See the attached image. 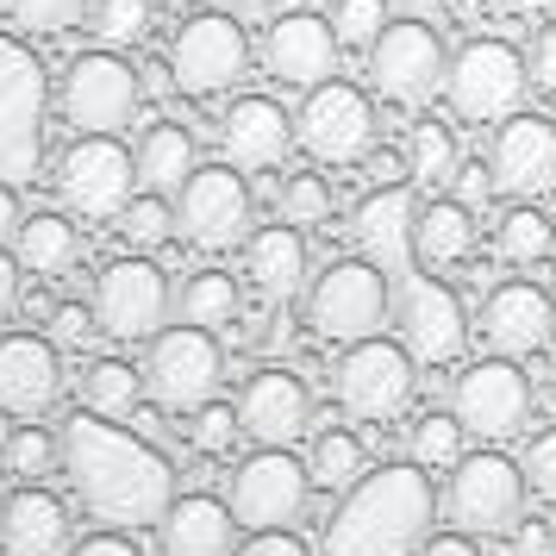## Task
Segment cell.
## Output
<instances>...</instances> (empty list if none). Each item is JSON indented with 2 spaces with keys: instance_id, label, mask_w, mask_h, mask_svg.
I'll return each instance as SVG.
<instances>
[{
  "instance_id": "obj_1",
  "label": "cell",
  "mask_w": 556,
  "mask_h": 556,
  "mask_svg": "<svg viewBox=\"0 0 556 556\" xmlns=\"http://www.w3.org/2000/svg\"><path fill=\"white\" fill-rule=\"evenodd\" d=\"M63 476L88 506V519L106 531H151L169 501H176V463L151 451L144 438H131L119 419L70 413L63 419Z\"/></svg>"
},
{
  "instance_id": "obj_2",
  "label": "cell",
  "mask_w": 556,
  "mask_h": 556,
  "mask_svg": "<svg viewBox=\"0 0 556 556\" xmlns=\"http://www.w3.org/2000/svg\"><path fill=\"white\" fill-rule=\"evenodd\" d=\"M431 526H438L431 469H419L413 456L381 463L351 494H338V513L326 519V551L319 556H419Z\"/></svg>"
},
{
  "instance_id": "obj_3",
  "label": "cell",
  "mask_w": 556,
  "mask_h": 556,
  "mask_svg": "<svg viewBox=\"0 0 556 556\" xmlns=\"http://www.w3.org/2000/svg\"><path fill=\"white\" fill-rule=\"evenodd\" d=\"M526 56L519 45H506V38H469V45H456L451 63H444V101L463 126L476 131H494L506 126L513 113H526Z\"/></svg>"
},
{
  "instance_id": "obj_4",
  "label": "cell",
  "mask_w": 556,
  "mask_h": 556,
  "mask_svg": "<svg viewBox=\"0 0 556 556\" xmlns=\"http://www.w3.org/2000/svg\"><path fill=\"white\" fill-rule=\"evenodd\" d=\"M394 313V288H388V269L369 263V256H338L331 269L306 281V326L326 344H363V338H381Z\"/></svg>"
},
{
  "instance_id": "obj_5",
  "label": "cell",
  "mask_w": 556,
  "mask_h": 556,
  "mask_svg": "<svg viewBox=\"0 0 556 556\" xmlns=\"http://www.w3.org/2000/svg\"><path fill=\"white\" fill-rule=\"evenodd\" d=\"M144 394L151 406L188 419L194 406H206L219 394V376H226V351H219V331H201V326H163L144 344Z\"/></svg>"
},
{
  "instance_id": "obj_6",
  "label": "cell",
  "mask_w": 556,
  "mask_h": 556,
  "mask_svg": "<svg viewBox=\"0 0 556 556\" xmlns=\"http://www.w3.org/2000/svg\"><path fill=\"white\" fill-rule=\"evenodd\" d=\"M531 481L513 456H456L444 481V519L469 538H513L526 519Z\"/></svg>"
},
{
  "instance_id": "obj_7",
  "label": "cell",
  "mask_w": 556,
  "mask_h": 556,
  "mask_svg": "<svg viewBox=\"0 0 556 556\" xmlns=\"http://www.w3.org/2000/svg\"><path fill=\"white\" fill-rule=\"evenodd\" d=\"M138 70L119 51H81L56 81V113L76 138H119L138 119Z\"/></svg>"
},
{
  "instance_id": "obj_8",
  "label": "cell",
  "mask_w": 556,
  "mask_h": 556,
  "mask_svg": "<svg viewBox=\"0 0 556 556\" xmlns=\"http://www.w3.org/2000/svg\"><path fill=\"white\" fill-rule=\"evenodd\" d=\"M88 313H94V331L113 344H151L169 326L176 294H169V276L151 256H113L88 288Z\"/></svg>"
},
{
  "instance_id": "obj_9",
  "label": "cell",
  "mask_w": 556,
  "mask_h": 556,
  "mask_svg": "<svg viewBox=\"0 0 556 556\" xmlns=\"http://www.w3.org/2000/svg\"><path fill=\"white\" fill-rule=\"evenodd\" d=\"M338 406L363 419V426H394L413 394H419V363L406 351L401 338H363V344H344L338 356Z\"/></svg>"
},
{
  "instance_id": "obj_10",
  "label": "cell",
  "mask_w": 556,
  "mask_h": 556,
  "mask_svg": "<svg viewBox=\"0 0 556 556\" xmlns=\"http://www.w3.org/2000/svg\"><path fill=\"white\" fill-rule=\"evenodd\" d=\"M138 194V151L119 138H76L56 156V201L70 206V219H119Z\"/></svg>"
},
{
  "instance_id": "obj_11",
  "label": "cell",
  "mask_w": 556,
  "mask_h": 556,
  "mask_svg": "<svg viewBox=\"0 0 556 556\" xmlns=\"http://www.w3.org/2000/svg\"><path fill=\"white\" fill-rule=\"evenodd\" d=\"M244 70H251V38L231 13H188L169 38V76H176V94H188V101L238 88Z\"/></svg>"
},
{
  "instance_id": "obj_12",
  "label": "cell",
  "mask_w": 556,
  "mask_h": 556,
  "mask_svg": "<svg viewBox=\"0 0 556 556\" xmlns=\"http://www.w3.org/2000/svg\"><path fill=\"white\" fill-rule=\"evenodd\" d=\"M451 413H456V426L469 431V438L506 444V438H519V431L531 426L538 394H531V381H526L519 363L481 356V363H469V369L451 381Z\"/></svg>"
},
{
  "instance_id": "obj_13",
  "label": "cell",
  "mask_w": 556,
  "mask_h": 556,
  "mask_svg": "<svg viewBox=\"0 0 556 556\" xmlns=\"http://www.w3.org/2000/svg\"><path fill=\"white\" fill-rule=\"evenodd\" d=\"M306 494H313L306 456L256 451L231 469L226 506H231V519H238V531H294L306 513Z\"/></svg>"
},
{
  "instance_id": "obj_14",
  "label": "cell",
  "mask_w": 556,
  "mask_h": 556,
  "mask_svg": "<svg viewBox=\"0 0 556 556\" xmlns=\"http://www.w3.org/2000/svg\"><path fill=\"white\" fill-rule=\"evenodd\" d=\"M45 163V76L26 45L0 38V181H31Z\"/></svg>"
},
{
  "instance_id": "obj_15",
  "label": "cell",
  "mask_w": 556,
  "mask_h": 556,
  "mask_svg": "<svg viewBox=\"0 0 556 556\" xmlns=\"http://www.w3.org/2000/svg\"><path fill=\"white\" fill-rule=\"evenodd\" d=\"M294 138H301L306 156H319L331 169L363 163V156L376 151V106H369V94L356 81L331 76L319 88H306L301 113H294Z\"/></svg>"
},
{
  "instance_id": "obj_16",
  "label": "cell",
  "mask_w": 556,
  "mask_h": 556,
  "mask_svg": "<svg viewBox=\"0 0 556 556\" xmlns=\"http://www.w3.org/2000/svg\"><path fill=\"white\" fill-rule=\"evenodd\" d=\"M176 238L188 251H231L251 238V181L231 163H201L176 194Z\"/></svg>"
},
{
  "instance_id": "obj_17",
  "label": "cell",
  "mask_w": 556,
  "mask_h": 556,
  "mask_svg": "<svg viewBox=\"0 0 556 556\" xmlns=\"http://www.w3.org/2000/svg\"><path fill=\"white\" fill-rule=\"evenodd\" d=\"M444 63H451L444 56V38L426 20H388V31L369 45V81H376L381 101H394V106L438 101Z\"/></svg>"
},
{
  "instance_id": "obj_18",
  "label": "cell",
  "mask_w": 556,
  "mask_h": 556,
  "mask_svg": "<svg viewBox=\"0 0 556 556\" xmlns=\"http://www.w3.org/2000/svg\"><path fill=\"white\" fill-rule=\"evenodd\" d=\"M488 176L513 201L556 194V126L544 113H513L506 126H494L488 131Z\"/></svg>"
},
{
  "instance_id": "obj_19",
  "label": "cell",
  "mask_w": 556,
  "mask_h": 556,
  "mask_svg": "<svg viewBox=\"0 0 556 556\" xmlns=\"http://www.w3.org/2000/svg\"><path fill=\"white\" fill-rule=\"evenodd\" d=\"M476 338L488 344V356L526 363V356L551 351V338H556V301L538 288V281H501V288L481 301Z\"/></svg>"
},
{
  "instance_id": "obj_20",
  "label": "cell",
  "mask_w": 556,
  "mask_h": 556,
  "mask_svg": "<svg viewBox=\"0 0 556 556\" xmlns=\"http://www.w3.org/2000/svg\"><path fill=\"white\" fill-rule=\"evenodd\" d=\"M238 426L256 451H294L313 426V388L288 369H256L238 388Z\"/></svg>"
},
{
  "instance_id": "obj_21",
  "label": "cell",
  "mask_w": 556,
  "mask_h": 556,
  "mask_svg": "<svg viewBox=\"0 0 556 556\" xmlns=\"http://www.w3.org/2000/svg\"><path fill=\"white\" fill-rule=\"evenodd\" d=\"M63 394V351L45 331H7L0 338V413L7 419H45Z\"/></svg>"
},
{
  "instance_id": "obj_22",
  "label": "cell",
  "mask_w": 556,
  "mask_h": 556,
  "mask_svg": "<svg viewBox=\"0 0 556 556\" xmlns=\"http://www.w3.org/2000/svg\"><path fill=\"white\" fill-rule=\"evenodd\" d=\"M338 31H331L326 13H281L263 31V70L281 81V88H319V81L338 76Z\"/></svg>"
},
{
  "instance_id": "obj_23",
  "label": "cell",
  "mask_w": 556,
  "mask_h": 556,
  "mask_svg": "<svg viewBox=\"0 0 556 556\" xmlns=\"http://www.w3.org/2000/svg\"><path fill=\"white\" fill-rule=\"evenodd\" d=\"M469 313L438 276H419L401 288V344L413 363H456L469 351Z\"/></svg>"
},
{
  "instance_id": "obj_24",
  "label": "cell",
  "mask_w": 556,
  "mask_h": 556,
  "mask_svg": "<svg viewBox=\"0 0 556 556\" xmlns=\"http://www.w3.org/2000/svg\"><path fill=\"white\" fill-rule=\"evenodd\" d=\"M288 144H294V119H288V106L269 101V94H238V101L226 106V119H219V156H226L244 181L281 169Z\"/></svg>"
},
{
  "instance_id": "obj_25",
  "label": "cell",
  "mask_w": 556,
  "mask_h": 556,
  "mask_svg": "<svg viewBox=\"0 0 556 556\" xmlns=\"http://www.w3.org/2000/svg\"><path fill=\"white\" fill-rule=\"evenodd\" d=\"M0 551L7 556H70V506L45 481H26L0 501Z\"/></svg>"
},
{
  "instance_id": "obj_26",
  "label": "cell",
  "mask_w": 556,
  "mask_h": 556,
  "mask_svg": "<svg viewBox=\"0 0 556 556\" xmlns=\"http://www.w3.org/2000/svg\"><path fill=\"white\" fill-rule=\"evenodd\" d=\"M156 544L163 556H238V519L213 494H176L156 519Z\"/></svg>"
},
{
  "instance_id": "obj_27",
  "label": "cell",
  "mask_w": 556,
  "mask_h": 556,
  "mask_svg": "<svg viewBox=\"0 0 556 556\" xmlns=\"http://www.w3.org/2000/svg\"><path fill=\"white\" fill-rule=\"evenodd\" d=\"M413 213H419V201H413V188H401V181H381L369 201L356 206V244H363V256L369 263H381V269H413Z\"/></svg>"
},
{
  "instance_id": "obj_28",
  "label": "cell",
  "mask_w": 556,
  "mask_h": 556,
  "mask_svg": "<svg viewBox=\"0 0 556 556\" xmlns=\"http://www.w3.org/2000/svg\"><path fill=\"white\" fill-rule=\"evenodd\" d=\"M476 256V213L451 194H431L413 213V269L419 276H451Z\"/></svg>"
},
{
  "instance_id": "obj_29",
  "label": "cell",
  "mask_w": 556,
  "mask_h": 556,
  "mask_svg": "<svg viewBox=\"0 0 556 556\" xmlns=\"http://www.w3.org/2000/svg\"><path fill=\"white\" fill-rule=\"evenodd\" d=\"M306 263H313V251H306V231L301 226H256L251 238H244V281H251L263 301H294L306 288Z\"/></svg>"
},
{
  "instance_id": "obj_30",
  "label": "cell",
  "mask_w": 556,
  "mask_h": 556,
  "mask_svg": "<svg viewBox=\"0 0 556 556\" xmlns=\"http://www.w3.org/2000/svg\"><path fill=\"white\" fill-rule=\"evenodd\" d=\"M76 219L70 213H56V206H38V213H26L20 219V231H13V256H20V269L38 281H56L76 269Z\"/></svg>"
},
{
  "instance_id": "obj_31",
  "label": "cell",
  "mask_w": 556,
  "mask_h": 556,
  "mask_svg": "<svg viewBox=\"0 0 556 556\" xmlns=\"http://www.w3.org/2000/svg\"><path fill=\"white\" fill-rule=\"evenodd\" d=\"M194 169H201V163H194V131L176 126V119L144 126V138H138V188H144V194L176 201L181 181L194 176Z\"/></svg>"
},
{
  "instance_id": "obj_32",
  "label": "cell",
  "mask_w": 556,
  "mask_h": 556,
  "mask_svg": "<svg viewBox=\"0 0 556 556\" xmlns=\"http://www.w3.org/2000/svg\"><path fill=\"white\" fill-rule=\"evenodd\" d=\"M138 401H144V376L131 369L126 356H101V363L81 369V413L126 426L131 413H138Z\"/></svg>"
},
{
  "instance_id": "obj_33",
  "label": "cell",
  "mask_w": 556,
  "mask_h": 556,
  "mask_svg": "<svg viewBox=\"0 0 556 556\" xmlns=\"http://www.w3.org/2000/svg\"><path fill=\"white\" fill-rule=\"evenodd\" d=\"M306 476L313 488H326V494H351L356 481L369 476V451H363V438L344 426H331L313 438V451H306Z\"/></svg>"
},
{
  "instance_id": "obj_34",
  "label": "cell",
  "mask_w": 556,
  "mask_h": 556,
  "mask_svg": "<svg viewBox=\"0 0 556 556\" xmlns=\"http://www.w3.org/2000/svg\"><path fill=\"white\" fill-rule=\"evenodd\" d=\"M494 256L506 269H544L556 256V226L538 206H506V219L494 226Z\"/></svg>"
},
{
  "instance_id": "obj_35",
  "label": "cell",
  "mask_w": 556,
  "mask_h": 556,
  "mask_svg": "<svg viewBox=\"0 0 556 556\" xmlns=\"http://www.w3.org/2000/svg\"><path fill=\"white\" fill-rule=\"evenodd\" d=\"M238 306H244V294H238V276H226V269H194L176 294V313L201 331H226Z\"/></svg>"
},
{
  "instance_id": "obj_36",
  "label": "cell",
  "mask_w": 556,
  "mask_h": 556,
  "mask_svg": "<svg viewBox=\"0 0 556 556\" xmlns=\"http://www.w3.org/2000/svg\"><path fill=\"white\" fill-rule=\"evenodd\" d=\"M406 156H413V181L431 188V194H451L456 169H463V151H456V131L444 119H419L413 138H406Z\"/></svg>"
},
{
  "instance_id": "obj_37",
  "label": "cell",
  "mask_w": 556,
  "mask_h": 556,
  "mask_svg": "<svg viewBox=\"0 0 556 556\" xmlns=\"http://www.w3.org/2000/svg\"><path fill=\"white\" fill-rule=\"evenodd\" d=\"M156 0H88V26H94V45L101 51H131L151 38Z\"/></svg>"
},
{
  "instance_id": "obj_38",
  "label": "cell",
  "mask_w": 556,
  "mask_h": 556,
  "mask_svg": "<svg viewBox=\"0 0 556 556\" xmlns=\"http://www.w3.org/2000/svg\"><path fill=\"white\" fill-rule=\"evenodd\" d=\"M0 463H7V469H13L20 481H45L56 463H63V438L26 419V426H20L13 438H7V444H0Z\"/></svg>"
},
{
  "instance_id": "obj_39",
  "label": "cell",
  "mask_w": 556,
  "mask_h": 556,
  "mask_svg": "<svg viewBox=\"0 0 556 556\" xmlns=\"http://www.w3.org/2000/svg\"><path fill=\"white\" fill-rule=\"evenodd\" d=\"M119 231H126V244L131 251H144L151 256L156 244H169L176 238V201H163V194H131V206L119 213Z\"/></svg>"
},
{
  "instance_id": "obj_40",
  "label": "cell",
  "mask_w": 556,
  "mask_h": 556,
  "mask_svg": "<svg viewBox=\"0 0 556 556\" xmlns=\"http://www.w3.org/2000/svg\"><path fill=\"white\" fill-rule=\"evenodd\" d=\"M463 438H469V431L456 426V413H426V419L413 426V438H406V456H413L419 469H451L456 456H463Z\"/></svg>"
},
{
  "instance_id": "obj_41",
  "label": "cell",
  "mask_w": 556,
  "mask_h": 556,
  "mask_svg": "<svg viewBox=\"0 0 556 556\" xmlns=\"http://www.w3.org/2000/svg\"><path fill=\"white\" fill-rule=\"evenodd\" d=\"M238 438H244V426H238V401H206L188 413V444L201 456H231L238 451Z\"/></svg>"
},
{
  "instance_id": "obj_42",
  "label": "cell",
  "mask_w": 556,
  "mask_h": 556,
  "mask_svg": "<svg viewBox=\"0 0 556 556\" xmlns=\"http://www.w3.org/2000/svg\"><path fill=\"white\" fill-rule=\"evenodd\" d=\"M281 219L288 226H326L331 219V181L326 176H313V169H301V176H288L281 181Z\"/></svg>"
},
{
  "instance_id": "obj_43",
  "label": "cell",
  "mask_w": 556,
  "mask_h": 556,
  "mask_svg": "<svg viewBox=\"0 0 556 556\" xmlns=\"http://www.w3.org/2000/svg\"><path fill=\"white\" fill-rule=\"evenodd\" d=\"M331 31H338L344 51H369L388 31V0H338L331 7Z\"/></svg>"
},
{
  "instance_id": "obj_44",
  "label": "cell",
  "mask_w": 556,
  "mask_h": 556,
  "mask_svg": "<svg viewBox=\"0 0 556 556\" xmlns=\"http://www.w3.org/2000/svg\"><path fill=\"white\" fill-rule=\"evenodd\" d=\"M7 13L31 31V38H63L88 20V0H7Z\"/></svg>"
},
{
  "instance_id": "obj_45",
  "label": "cell",
  "mask_w": 556,
  "mask_h": 556,
  "mask_svg": "<svg viewBox=\"0 0 556 556\" xmlns=\"http://www.w3.org/2000/svg\"><path fill=\"white\" fill-rule=\"evenodd\" d=\"M519 56H526V81L531 88H538V94H556V26L551 20L531 26V38L519 45Z\"/></svg>"
},
{
  "instance_id": "obj_46",
  "label": "cell",
  "mask_w": 556,
  "mask_h": 556,
  "mask_svg": "<svg viewBox=\"0 0 556 556\" xmlns=\"http://www.w3.org/2000/svg\"><path fill=\"white\" fill-rule=\"evenodd\" d=\"M526 481H531V494L544 506H556V426L544 431V438H531V451H526Z\"/></svg>"
},
{
  "instance_id": "obj_47",
  "label": "cell",
  "mask_w": 556,
  "mask_h": 556,
  "mask_svg": "<svg viewBox=\"0 0 556 556\" xmlns=\"http://www.w3.org/2000/svg\"><path fill=\"white\" fill-rule=\"evenodd\" d=\"M45 338H51L56 351H76V344H88V338H94V313H88V301H81V306H56V319H51V331H45Z\"/></svg>"
},
{
  "instance_id": "obj_48",
  "label": "cell",
  "mask_w": 556,
  "mask_h": 556,
  "mask_svg": "<svg viewBox=\"0 0 556 556\" xmlns=\"http://www.w3.org/2000/svg\"><path fill=\"white\" fill-rule=\"evenodd\" d=\"M494 194V176H488V156H463V169H456V181H451V201H463L469 213H476L481 201Z\"/></svg>"
},
{
  "instance_id": "obj_49",
  "label": "cell",
  "mask_w": 556,
  "mask_h": 556,
  "mask_svg": "<svg viewBox=\"0 0 556 556\" xmlns=\"http://www.w3.org/2000/svg\"><path fill=\"white\" fill-rule=\"evenodd\" d=\"M238 556H313L301 544V531H244Z\"/></svg>"
},
{
  "instance_id": "obj_50",
  "label": "cell",
  "mask_w": 556,
  "mask_h": 556,
  "mask_svg": "<svg viewBox=\"0 0 556 556\" xmlns=\"http://www.w3.org/2000/svg\"><path fill=\"white\" fill-rule=\"evenodd\" d=\"M70 556H138V544H131L126 531H106V526H94L88 538H76V544H70Z\"/></svg>"
},
{
  "instance_id": "obj_51",
  "label": "cell",
  "mask_w": 556,
  "mask_h": 556,
  "mask_svg": "<svg viewBox=\"0 0 556 556\" xmlns=\"http://www.w3.org/2000/svg\"><path fill=\"white\" fill-rule=\"evenodd\" d=\"M419 556H481V538H469V531H431L426 544H419Z\"/></svg>"
},
{
  "instance_id": "obj_52",
  "label": "cell",
  "mask_w": 556,
  "mask_h": 556,
  "mask_svg": "<svg viewBox=\"0 0 556 556\" xmlns=\"http://www.w3.org/2000/svg\"><path fill=\"white\" fill-rule=\"evenodd\" d=\"M20 276H26V269H20V256L0 244V319H13V313H20Z\"/></svg>"
},
{
  "instance_id": "obj_53",
  "label": "cell",
  "mask_w": 556,
  "mask_h": 556,
  "mask_svg": "<svg viewBox=\"0 0 556 556\" xmlns=\"http://www.w3.org/2000/svg\"><path fill=\"white\" fill-rule=\"evenodd\" d=\"M138 88H144L151 101H163V94H176V76H169V56H151V63L138 70Z\"/></svg>"
},
{
  "instance_id": "obj_54",
  "label": "cell",
  "mask_w": 556,
  "mask_h": 556,
  "mask_svg": "<svg viewBox=\"0 0 556 556\" xmlns=\"http://www.w3.org/2000/svg\"><path fill=\"white\" fill-rule=\"evenodd\" d=\"M20 219H26V206H20V188H13V181H0V244H13Z\"/></svg>"
},
{
  "instance_id": "obj_55",
  "label": "cell",
  "mask_w": 556,
  "mask_h": 556,
  "mask_svg": "<svg viewBox=\"0 0 556 556\" xmlns=\"http://www.w3.org/2000/svg\"><path fill=\"white\" fill-rule=\"evenodd\" d=\"M513 538L526 544V556H538V551H544V544H551V531L538 526V519H519V531H513Z\"/></svg>"
},
{
  "instance_id": "obj_56",
  "label": "cell",
  "mask_w": 556,
  "mask_h": 556,
  "mask_svg": "<svg viewBox=\"0 0 556 556\" xmlns=\"http://www.w3.org/2000/svg\"><path fill=\"white\" fill-rule=\"evenodd\" d=\"M506 7H513V13H531V20H551L556 13V0H506Z\"/></svg>"
},
{
  "instance_id": "obj_57",
  "label": "cell",
  "mask_w": 556,
  "mask_h": 556,
  "mask_svg": "<svg viewBox=\"0 0 556 556\" xmlns=\"http://www.w3.org/2000/svg\"><path fill=\"white\" fill-rule=\"evenodd\" d=\"M156 7H201V0H156Z\"/></svg>"
}]
</instances>
